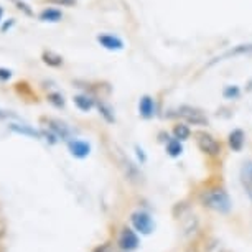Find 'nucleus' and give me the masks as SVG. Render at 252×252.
<instances>
[{"label":"nucleus","instance_id":"f257e3e1","mask_svg":"<svg viewBox=\"0 0 252 252\" xmlns=\"http://www.w3.org/2000/svg\"><path fill=\"white\" fill-rule=\"evenodd\" d=\"M201 203L206 208L220 213V215H227L232 208L229 194L221 188H215V189H209V191H204L201 194Z\"/></svg>","mask_w":252,"mask_h":252},{"label":"nucleus","instance_id":"f03ea898","mask_svg":"<svg viewBox=\"0 0 252 252\" xmlns=\"http://www.w3.org/2000/svg\"><path fill=\"white\" fill-rule=\"evenodd\" d=\"M194 140H196L198 149L208 157H220L222 145L220 140H216L211 134H208L206 130H196L194 132Z\"/></svg>","mask_w":252,"mask_h":252},{"label":"nucleus","instance_id":"7ed1b4c3","mask_svg":"<svg viewBox=\"0 0 252 252\" xmlns=\"http://www.w3.org/2000/svg\"><path fill=\"white\" fill-rule=\"evenodd\" d=\"M177 114H178V117L185 119V122L189 124V126L206 127L208 124H209L208 117L204 116V112L201 111V109L193 107V106H187V104L180 106V107L177 109Z\"/></svg>","mask_w":252,"mask_h":252},{"label":"nucleus","instance_id":"20e7f679","mask_svg":"<svg viewBox=\"0 0 252 252\" xmlns=\"http://www.w3.org/2000/svg\"><path fill=\"white\" fill-rule=\"evenodd\" d=\"M130 221H132V226H134V229L142 232V234H152L154 229H155L154 220H152L149 213H145V211L132 213Z\"/></svg>","mask_w":252,"mask_h":252},{"label":"nucleus","instance_id":"39448f33","mask_svg":"<svg viewBox=\"0 0 252 252\" xmlns=\"http://www.w3.org/2000/svg\"><path fill=\"white\" fill-rule=\"evenodd\" d=\"M117 244L122 251L129 252V251H135L137 247H139L140 239H139V236L135 234V231H132L130 227H124L121 236H119Z\"/></svg>","mask_w":252,"mask_h":252},{"label":"nucleus","instance_id":"423d86ee","mask_svg":"<svg viewBox=\"0 0 252 252\" xmlns=\"http://www.w3.org/2000/svg\"><path fill=\"white\" fill-rule=\"evenodd\" d=\"M45 121H46V124H48L50 130L53 132V134H56L58 139L64 140V142L71 140V130L64 122L58 121V119H45Z\"/></svg>","mask_w":252,"mask_h":252},{"label":"nucleus","instance_id":"0eeeda50","mask_svg":"<svg viewBox=\"0 0 252 252\" xmlns=\"http://www.w3.org/2000/svg\"><path fill=\"white\" fill-rule=\"evenodd\" d=\"M68 149L71 152V155L76 157V158H86L91 154V145L79 139H71L68 142Z\"/></svg>","mask_w":252,"mask_h":252},{"label":"nucleus","instance_id":"6e6552de","mask_svg":"<svg viewBox=\"0 0 252 252\" xmlns=\"http://www.w3.org/2000/svg\"><path fill=\"white\" fill-rule=\"evenodd\" d=\"M139 114H140V117L147 119V121H149V119H154L157 114L155 99L152 96H142L139 101Z\"/></svg>","mask_w":252,"mask_h":252},{"label":"nucleus","instance_id":"1a4fd4ad","mask_svg":"<svg viewBox=\"0 0 252 252\" xmlns=\"http://www.w3.org/2000/svg\"><path fill=\"white\" fill-rule=\"evenodd\" d=\"M97 41L99 45L104 46L106 50H122L124 48V41L121 40L119 36H114V35H109V33H101V35H97Z\"/></svg>","mask_w":252,"mask_h":252},{"label":"nucleus","instance_id":"9d476101","mask_svg":"<svg viewBox=\"0 0 252 252\" xmlns=\"http://www.w3.org/2000/svg\"><path fill=\"white\" fill-rule=\"evenodd\" d=\"M8 129H10L12 132H15V134L32 137V139H38V140L43 139V134H41V130L33 129V127H30V126H22V124L10 122V124H8Z\"/></svg>","mask_w":252,"mask_h":252},{"label":"nucleus","instance_id":"9b49d317","mask_svg":"<svg viewBox=\"0 0 252 252\" xmlns=\"http://www.w3.org/2000/svg\"><path fill=\"white\" fill-rule=\"evenodd\" d=\"M227 144H229L231 150L232 152H241L244 149V144H246V134L244 130L241 129H234L227 135Z\"/></svg>","mask_w":252,"mask_h":252},{"label":"nucleus","instance_id":"f8f14e48","mask_svg":"<svg viewBox=\"0 0 252 252\" xmlns=\"http://www.w3.org/2000/svg\"><path fill=\"white\" fill-rule=\"evenodd\" d=\"M241 182L244 185L246 191L251 194L252 198V160H247L242 163L241 168Z\"/></svg>","mask_w":252,"mask_h":252},{"label":"nucleus","instance_id":"ddd939ff","mask_svg":"<svg viewBox=\"0 0 252 252\" xmlns=\"http://www.w3.org/2000/svg\"><path fill=\"white\" fill-rule=\"evenodd\" d=\"M73 101L76 104V107L83 112H89L94 106H96V99L93 96H89V94H78V96L73 97Z\"/></svg>","mask_w":252,"mask_h":252},{"label":"nucleus","instance_id":"4468645a","mask_svg":"<svg viewBox=\"0 0 252 252\" xmlns=\"http://www.w3.org/2000/svg\"><path fill=\"white\" fill-rule=\"evenodd\" d=\"M61 18H63V12L58 10V8H53V7L45 8V10H41V13H40L41 22L56 23V22H61Z\"/></svg>","mask_w":252,"mask_h":252},{"label":"nucleus","instance_id":"2eb2a0df","mask_svg":"<svg viewBox=\"0 0 252 252\" xmlns=\"http://www.w3.org/2000/svg\"><path fill=\"white\" fill-rule=\"evenodd\" d=\"M173 137L178 140H188L191 137V129H189V124L187 122H178L173 127Z\"/></svg>","mask_w":252,"mask_h":252},{"label":"nucleus","instance_id":"dca6fc26","mask_svg":"<svg viewBox=\"0 0 252 252\" xmlns=\"http://www.w3.org/2000/svg\"><path fill=\"white\" fill-rule=\"evenodd\" d=\"M96 107H97L99 114H101V117H102L107 124H114V122H116V116H114V111H112V107L109 106L107 102H104V101H96Z\"/></svg>","mask_w":252,"mask_h":252},{"label":"nucleus","instance_id":"f3484780","mask_svg":"<svg viewBox=\"0 0 252 252\" xmlns=\"http://www.w3.org/2000/svg\"><path fill=\"white\" fill-rule=\"evenodd\" d=\"M41 60H43L45 64L51 66V68H60V66H63V58H61L60 55L53 53V51H43Z\"/></svg>","mask_w":252,"mask_h":252},{"label":"nucleus","instance_id":"a211bd4d","mask_svg":"<svg viewBox=\"0 0 252 252\" xmlns=\"http://www.w3.org/2000/svg\"><path fill=\"white\" fill-rule=\"evenodd\" d=\"M166 147V154H168L170 157H180L183 154V145H182V140L178 139H170L168 142L165 144Z\"/></svg>","mask_w":252,"mask_h":252},{"label":"nucleus","instance_id":"6ab92c4d","mask_svg":"<svg viewBox=\"0 0 252 252\" xmlns=\"http://www.w3.org/2000/svg\"><path fill=\"white\" fill-rule=\"evenodd\" d=\"M46 99H48V102L53 104L56 109H63L64 107V97H63V94H60V93H50L48 96H46Z\"/></svg>","mask_w":252,"mask_h":252},{"label":"nucleus","instance_id":"aec40b11","mask_svg":"<svg viewBox=\"0 0 252 252\" xmlns=\"http://www.w3.org/2000/svg\"><path fill=\"white\" fill-rule=\"evenodd\" d=\"M124 165H126V175H127V178L132 180V182H135V180L139 178V170L135 168V165L132 163V161H129V160L124 161Z\"/></svg>","mask_w":252,"mask_h":252},{"label":"nucleus","instance_id":"412c9836","mask_svg":"<svg viewBox=\"0 0 252 252\" xmlns=\"http://www.w3.org/2000/svg\"><path fill=\"white\" fill-rule=\"evenodd\" d=\"M246 53H252V45H237L236 48L227 51L226 56H237V55H246Z\"/></svg>","mask_w":252,"mask_h":252},{"label":"nucleus","instance_id":"4be33fe9","mask_svg":"<svg viewBox=\"0 0 252 252\" xmlns=\"http://www.w3.org/2000/svg\"><path fill=\"white\" fill-rule=\"evenodd\" d=\"M241 94V89L237 86H226L224 89H222V96H224L226 99H237Z\"/></svg>","mask_w":252,"mask_h":252},{"label":"nucleus","instance_id":"5701e85b","mask_svg":"<svg viewBox=\"0 0 252 252\" xmlns=\"http://www.w3.org/2000/svg\"><path fill=\"white\" fill-rule=\"evenodd\" d=\"M46 3H53L58 7H73L76 5V0H45Z\"/></svg>","mask_w":252,"mask_h":252},{"label":"nucleus","instance_id":"b1692460","mask_svg":"<svg viewBox=\"0 0 252 252\" xmlns=\"http://www.w3.org/2000/svg\"><path fill=\"white\" fill-rule=\"evenodd\" d=\"M41 134H43V139L48 140L51 145H55L56 142H58V137H56V134H53V132H48V130H41Z\"/></svg>","mask_w":252,"mask_h":252},{"label":"nucleus","instance_id":"393cba45","mask_svg":"<svg viewBox=\"0 0 252 252\" xmlns=\"http://www.w3.org/2000/svg\"><path fill=\"white\" fill-rule=\"evenodd\" d=\"M15 5H17V8L18 10H22L25 15H28V17H33V10L30 7L27 5V3H23V2H15Z\"/></svg>","mask_w":252,"mask_h":252},{"label":"nucleus","instance_id":"a878e982","mask_svg":"<svg viewBox=\"0 0 252 252\" xmlns=\"http://www.w3.org/2000/svg\"><path fill=\"white\" fill-rule=\"evenodd\" d=\"M93 252H112V246L109 244V242H104V244L94 247Z\"/></svg>","mask_w":252,"mask_h":252},{"label":"nucleus","instance_id":"bb28decb","mask_svg":"<svg viewBox=\"0 0 252 252\" xmlns=\"http://www.w3.org/2000/svg\"><path fill=\"white\" fill-rule=\"evenodd\" d=\"M12 78V71L7 68H0V81H8Z\"/></svg>","mask_w":252,"mask_h":252},{"label":"nucleus","instance_id":"cd10ccee","mask_svg":"<svg viewBox=\"0 0 252 252\" xmlns=\"http://www.w3.org/2000/svg\"><path fill=\"white\" fill-rule=\"evenodd\" d=\"M135 154H137V158L140 160V163H145V161H147V155H145V152L142 150L139 145H135Z\"/></svg>","mask_w":252,"mask_h":252},{"label":"nucleus","instance_id":"c85d7f7f","mask_svg":"<svg viewBox=\"0 0 252 252\" xmlns=\"http://www.w3.org/2000/svg\"><path fill=\"white\" fill-rule=\"evenodd\" d=\"M13 25H15V20H13V18H12V20H8V22H5V23H3V25L0 27V30H2L3 33H5L7 30H10V28H12Z\"/></svg>","mask_w":252,"mask_h":252},{"label":"nucleus","instance_id":"c756f323","mask_svg":"<svg viewBox=\"0 0 252 252\" xmlns=\"http://www.w3.org/2000/svg\"><path fill=\"white\" fill-rule=\"evenodd\" d=\"M158 140L163 142V144H166V142L170 140V135L166 134V132H160V134H158Z\"/></svg>","mask_w":252,"mask_h":252},{"label":"nucleus","instance_id":"7c9ffc66","mask_svg":"<svg viewBox=\"0 0 252 252\" xmlns=\"http://www.w3.org/2000/svg\"><path fill=\"white\" fill-rule=\"evenodd\" d=\"M2 17H3V8L0 7V20H2Z\"/></svg>","mask_w":252,"mask_h":252}]
</instances>
